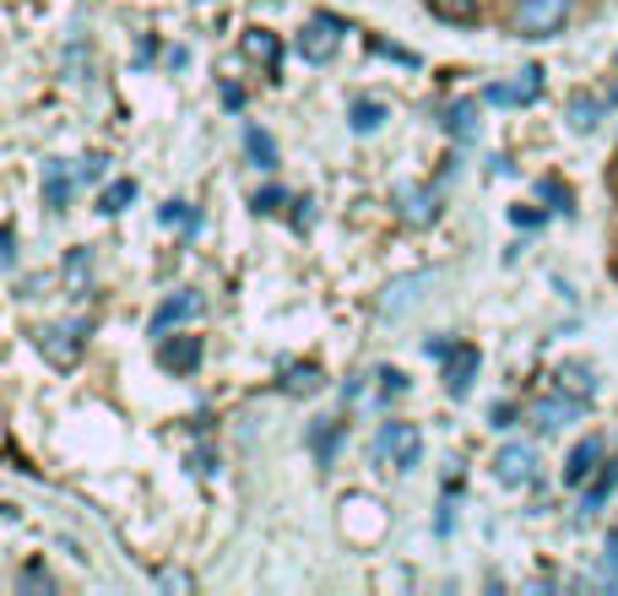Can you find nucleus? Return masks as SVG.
Masks as SVG:
<instances>
[{"label":"nucleus","mask_w":618,"mask_h":596,"mask_svg":"<svg viewBox=\"0 0 618 596\" xmlns=\"http://www.w3.org/2000/svg\"><path fill=\"white\" fill-rule=\"evenodd\" d=\"M570 11H575V0H521L515 16H510V27L521 38H554V33H564Z\"/></svg>","instance_id":"f257e3e1"},{"label":"nucleus","mask_w":618,"mask_h":596,"mask_svg":"<svg viewBox=\"0 0 618 596\" xmlns=\"http://www.w3.org/2000/svg\"><path fill=\"white\" fill-rule=\"evenodd\" d=\"M342 33H347V22H342V16H331V11L309 16V22H305V33H299V55H305L309 65H325V60L336 55Z\"/></svg>","instance_id":"f03ea898"},{"label":"nucleus","mask_w":618,"mask_h":596,"mask_svg":"<svg viewBox=\"0 0 618 596\" xmlns=\"http://www.w3.org/2000/svg\"><path fill=\"white\" fill-rule=\"evenodd\" d=\"M82 336H87L82 320H71V325H38V353H44L55 369H71V363L82 358Z\"/></svg>","instance_id":"7ed1b4c3"},{"label":"nucleus","mask_w":618,"mask_h":596,"mask_svg":"<svg viewBox=\"0 0 618 596\" xmlns=\"http://www.w3.org/2000/svg\"><path fill=\"white\" fill-rule=\"evenodd\" d=\"M581 413H586V396H570V391H548V396H537V402L526 407V418H532L543 434H554V429L575 424Z\"/></svg>","instance_id":"20e7f679"},{"label":"nucleus","mask_w":618,"mask_h":596,"mask_svg":"<svg viewBox=\"0 0 618 596\" xmlns=\"http://www.w3.org/2000/svg\"><path fill=\"white\" fill-rule=\"evenodd\" d=\"M380 455H391L402 472H413V466L424 461V434H418L413 424H385V429H380Z\"/></svg>","instance_id":"39448f33"},{"label":"nucleus","mask_w":618,"mask_h":596,"mask_svg":"<svg viewBox=\"0 0 618 596\" xmlns=\"http://www.w3.org/2000/svg\"><path fill=\"white\" fill-rule=\"evenodd\" d=\"M537 98H543V71H537V65H526L521 82H488V87H483V104H504V109L537 104Z\"/></svg>","instance_id":"423d86ee"},{"label":"nucleus","mask_w":618,"mask_h":596,"mask_svg":"<svg viewBox=\"0 0 618 596\" xmlns=\"http://www.w3.org/2000/svg\"><path fill=\"white\" fill-rule=\"evenodd\" d=\"M391 195H396V212H402L407 228H429L435 212H440V206H435V190H424V184H413V179H402Z\"/></svg>","instance_id":"0eeeda50"},{"label":"nucleus","mask_w":618,"mask_h":596,"mask_svg":"<svg viewBox=\"0 0 618 596\" xmlns=\"http://www.w3.org/2000/svg\"><path fill=\"white\" fill-rule=\"evenodd\" d=\"M603 461H608V445H603V440H581V445L570 450V461H564V488H586Z\"/></svg>","instance_id":"6e6552de"},{"label":"nucleus","mask_w":618,"mask_h":596,"mask_svg":"<svg viewBox=\"0 0 618 596\" xmlns=\"http://www.w3.org/2000/svg\"><path fill=\"white\" fill-rule=\"evenodd\" d=\"M532 466H537V450H532V445H504L499 455H494V477H499V482H510V488H515V482H526V477H532Z\"/></svg>","instance_id":"1a4fd4ad"},{"label":"nucleus","mask_w":618,"mask_h":596,"mask_svg":"<svg viewBox=\"0 0 618 596\" xmlns=\"http://www.w3.org/2000/svg\"><path fill=\"white\" fill-rule=\"evenodd\" d=\"M472 380H477V347L456 342V353L445 358V391H451V396H466Z\"/></svg>","instance_id":"9d476101"},{"label":"nucleus","mask_w":618,"mask_h":596,"mask_svg":"<svg viewBox=\"0 0 618 596\" xmlns=\"http://www.w3.org/2000/svg\"><path fill=\"white\" fill-rule=\"evenodd\" d=\"M157 363L174 369V374H190V369L201 363V336H174V342H163V347H157Z\"/></svg>","instance_id":"9b49d317"},{"label":"nucleus","mask_w":618,"mask_h":596,"mask_svg":"<svg viewBox=\"0 0 618 596\" xmlns=\"http://www.w3.org/2000/svg\"><path fill=\"white\" fill-rule=\"evenodd\" d=\"M424 288H435V272H413V277H396L391 288H385V298H380V309L385 314H402L413 298L424 294Z\"/></svg>","instance_id":"f8f14e48"},{"label":"nucleus","mask_w":618,"mask_h":596,"mask_svg":"<svg viewBox=\"0 0 618 596\" xmlns=\"http://www.w3.org/2000/svg\"><path fill=\"white\" fill-rule=\"evenodd\" d=\"M614 488H618V455H608V461L597 466V477L581 488V510H586V515H597V510L608 504V493H614Z\"/></svg>","instance_id":"ddd939ff"},{"label":"nucleus","mask_w":618,"mask_h":596,"mask_svg":"<svg viewBox=\"0 0 618 596\" xmlns=\"http://www.w3.org/2000/svg\"><path fill=\"white\" fill-rule=\"evenodd\" d=\"M190 314H201V294H190V288H185V294H179V298H163V303H157V314H153V331H157V336H163V331H174V325H185Z\"/></svg>","instance_id":"4468645a"},{"label":"nucleus","mask_w":618,"mask_h":596,"mask_svg":"<svg viewBox=\"0 0 618 596\" xmlns=\"http://www.w3.org/2000/svg\"><path fill=\"white\" fill-rule=\"evenodd\" d=\"M71 179H76V168H66V163H44V206H49V212H66V201H71Z\"/></svg>","instance_id":"2eb2a0df"},{"label":"nucleus","mask_w":618,"mask_h":596,"mask_svg":"<svg viewBox=\"0 0 618 596\" xmlns=\"http://www.w3.org/2000/svg\"><path fill=\"white\" fill-rule=\"evenodd\" d=\"M477 126H483V120H477V98H462V104L445 109V131H451L456 142H477Z\"/></svg>","instance_id":"dca6fc26"},{"label":"nucleus","mask_w":618,"mask_h":596,"mask_svg":"<svg viewBox=\"0 0 618 596\" xmlns=\"http://www.w3.org/2000/svg\"><path fill=\"white\" fill-rule=\"evenodd\" d=\"M245 55H250V60H261L266 71H277V65H283V44H277V33H266V27L245 33Z\"/></svg>","instance_id":"f3484780"},{"label":"nucleus","mask_w":618,"mask_h":596,"mask_svg":"<svg viewBox=\"0 0 618 596\" xmlns=\"http://www.w3.org/2000/svg\"><path fill=\"white\" fill-rule=\"evenodd\" d=\"M336 440H342V424H336V418H314V424H309V450H314V461H320V466H331Z\"/></svg>","instance_id":"a211bd4d"},{"label":"nucleus","mask_w":618,"mask_h":596,"mask_svg":"<svg viewBox=\"0 0 618 596\" xmlns=\"http://www.w3.org/2000/svg\"><path fill=\"white\" fill-rule=\"evenodd\" d=\"M597 120H603V104H597L592 93H581V98H570V131H581V136H592V131H597Z\"/></svg>","instance_id":"6ab92c4d"},{"label":"nucleus","mask_w":618,"mask_h":596,"mask_svg":"<svg viewBox=\"0 0 618 596\" xmlns=\"http://www.w3.org/2000/svg\"><path fill=\"white\" fill-rule=\"evenodd\" d=\"M87 277H93V250H87V245L66 250V288H71V294H82V288H87Z\"/></svg>","instance_id":"aec40b11"},{"label":"nucleus","mask_w":618,"mask_h":596,"mask_svg":"<svg viewBox=\"0 0 618 596\" xmlns=\"http://www.w3.org/2000/svg\"><path fill=\"white\" fill-rule=\"evenodd\" d=\"M554 380H559V391H570V396H586V402H592V391H597V380H592V369H586V363H564Z\"/></svg>","instance_id":"412c9836"},{"label":"nucleus","mask_w":618,"mask_h":596,"mask_svg":"<svg viewBox=\"0 0 618 596\" xmlns=\"http://www.w3.org/2000/svg\"><path fill=\"white\" fill-rule=\"evenodd\" d=\"M283 391H288V396L320 391V369H314V363H288V369H283Z\"/></svg>","instance_id":"4be33fe9"},{"label":"nucleus","mask_w":618,"mask_h":596,"mask_svg":"<svg viewBox=\"0 0 618 596\" xmlns=\"http://www.w3.org/2000/svg\"><path fill=\"white\" fill-rule=\"evenodd\" d=\"M16 596H55V575H49L44 564L16 570Z\"/></svg>","instance_id":"5701e85b"},{"label":"nucleus","mask_w":618,"mask_h":596,"mask_svg":"<svg viewBox=\"0 0 618 596\" xmlns=\"http://www.w3.org/2000/svg\"><path fill=\"white\" fill-rule=\"evenodd\" d=\"M347 120H353V131H358V136H369V131H380V120H385V104H375V98H358V104L347 109Z\"/></svg>","instance_id":"b1692460"},{"label":"nucleus","mask_w":618,"mask_h":596,"mask_svg":"<svg viewBox=\"0 0 618 596\" xmlns=\"http://www.w3.org/2000/svg\"><path fill=\"white\" fill-rule=\"evenodd\" d=\"M131 201H136V179H115V184L98 195V212H109V217H115V212H126Z\"/></svg>","instance_id":"393cba45"},{"label":"nucleus","mask_w":618,"mask_h":596,"mask_svg":"<svg viewBox=\"0 0 618 596\" xmlns=\"http://www.w3.org/2000/svg\"><path fill=\"white\" fill-rule=\"evenodd\" d=\"M429 11H435L440 22H456V27L477 22V0H429Z\"/></svg>","instance_id":"a878e982"},{"label":"nucleus","mask_w":618,"mask_h":596,"mask_svg":"<svg viewBox=\"0 0 618 596\" xmlns=\"http://www.w3.org/2000/svg\"><path fill=\"white\" fill-rule=\"evenodd\" d=\"M245 147H250V157H255L261 168H277V142H272L261 126H250V131H245Z\"/></svg>","instance_id":"bb28decb"},{"label":"nucleus","mask_w":618,"mask_h":596,"mask_svg":"<svg viewBox=\"0 0 618 596\" xmlns=\"http://www.w3.org/2000/svg\"><path fill=\"white\" fill-rule=\"evenodd\" d=\"M537 195L548 201V212H570V190H564L559 179H543V184H537Z\"/></svg>","instance_id":"cd10ccee"},{"label":"nucleus","mask_w":618,"mask_h":596,"mask_svg":"<svg viewBox=\"0 0 618 596\" xmlns=\"http://www.w3.org/2000/svg\"><path fill=\"white\" fill-rule=\"evenodd\" d=\"M375 380H380V402H391V396H402V391H407V374H402V369H380Z\"/></svg>","instance_id":"c85d7f7f"},{"label":"nucleus","mask_w":618,"mask_h":596,"mask_svg":"<svg viewBox=\"0 0 618 596\" xmlns=\"http://www.w3.org/2000/svg\"><path fill=\"white\" fill-rule=\"evenodd\" d=\"M104 163H109V157H82V163H76V184H98V179H104Z\"/></svg>","instance_id":"c756f323"},{"label":"nucleus","mask_w":618,"mask_h":596,"mask_svg":"<svg viewBox=\"0 0 618 596\" xmlns=\"http://www.w3.org/2000/svg\"><path fill=\"white\" fill-rule=\"evenodd\" d=\"M157 586H163V592H195V581H190L185 570H157Z\"/></svg>","instance_id":"7c9ffc66"},{"label":"nucleus","mask_w":618,"mask_h":596,"mask_svg":"<svg viewBox=\"0 0 618 596\" xmlns=\"http://www.w3.org/2000/svg\"><path fill=\"white\" fill-rule=\"evenodd\" d=\"M283 201H288V195H283L277 184H266V190H255V201H250V206H255V212H277Z\"/></svg>","instance_id":"2f4dec72"},{"label":"nucleus","mask_w":618,"mask_h":596,"mask_svg":"<svg viewBox=\"0 0 618 596\" xmlns=\"http://www.w3.org/2000/svg\"><path fill=\"white\" fill-rule=\"evenodd\" d=\"M369 49H375V55H391V60H402V65H418V55H413V49H396V44H385V38H375Z\"/></svg>","instance_id":"473e14b6"},{"label":"nucleus","mask_w":618,"mask_h":596,"mask_svg":"<svg viewBox=\"0 0 618 596\" xmlns=\"http://www.w3.org/2000/svg\"><path fill=\"white\" fill-rule=\"evenodd\" d=\"M163 223H185V228H195L201 217H195V212H185V201H168V206H163Z\"/></svg>","instance_id":"72a5a7b5"},{"label":"nucleus","mask_w":618,"mask_h":596,"mask_svg":"<svg viewBox=\"0 0 618 596\" xmlns=\"http://www.w3.org/2000/svg\"><path fill=\"white\" fill-rule=\"evenodd\" d=\"M424 353H429L435 363H445V358L456 353V342H451V336H429V342H424Z\"/></svg>","instance_id":"f704fd0d"},{"label":"nucleus","mask_w":618,"mask_h":596,"mask_svg":"<svg viewBox=\"0 0 618 596\" xmlns=\"http://www.w3.org/2000/svg\"><path fill=\"white\" fill-rule=\"evenodd\" d=\"M0 266H5V272L16 266V228H5V234H0Z\"/></svg>","instance_id":"c9c22d12"},{"label":"nucleus","mask_w":618,"mask_h":596,"mask_svg":"<svg viewBox=\"0 0 618 596\" xmlns=\"http://www.w3.org/2000/svg\"><path fill=\"white\" fill-rule=\"evenodd\" d=\"M309 223H314V212H309V195H305V201H294V228L305 234Z\"/></svg>","instance_id":"e433bc0d"},{"label":"nucleus","mask_w":618,"mask_h":596,"mask_svg":"<svg viewBox=\"0 0 618 596\" xmlns=\"http://www.w3.org/2000/svg\"><path fill=\"white\" fill-rule=\"evenodd\" d=\"M510 223H515V228H537V223H543V212H521V206H515V212H510Z\"/></svg>","instance_id":"4c0bfd02"}]
</instances>
